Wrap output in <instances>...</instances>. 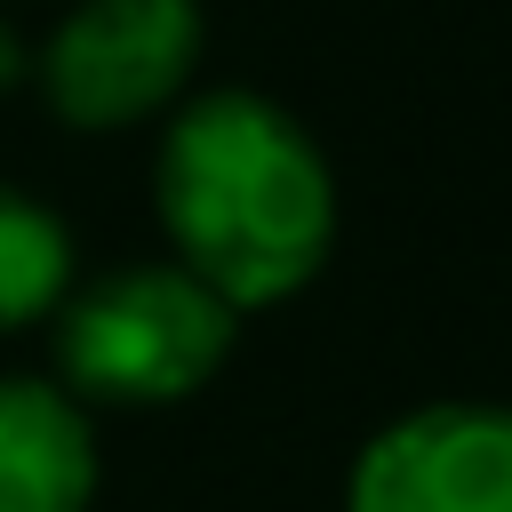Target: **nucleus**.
<instances>
[{"mask_svg":"<svg viewBox=\"0 0 512 512\" xmlns=\"http://www.w3.org/2000/svg\"><path fill=\"white\" fill-rule=\"evenodd\" d=\"M160 224L176 264L232 312L304 288L336 232V184L312 136L264 96H208L160 144Z\"/></svg>","mask_w":512,"mask_h":512,"instance_id":"1","label":"nucleus"},{"mask_svg":"<svg viewBox=\"0 0 512 512\" xmlns=\"http://www.w3.org/2000/svg\"><path fill=\"white\" fill-rule=\"evenodd\" d=\"M232 352V304L184 264H128L56 320V360L88 400H184Z\"/></svg>","mask_w":512,"mask_h":512,"instance_id":"2","label":"nucleus"},{"mask_svg":"<svg viewBox=\"0 0 512 512\" xmlns=\"http://www.w3.org/2000/svg\"><path fill=\"white\" fill-rule=\"evenodd\" d=\"M200 56V8L192 0H88L48 40V104L72 128H120L144 120L184 88Z\"/></svg>","mask_w":512,"mask_h":512,"instance_id":"3","label":"nucleus"},{"mask_svg":"<svg viewBox=\"0 0 512 512\" xmlns=\"http://www.w3.org/2000/svg\"><path fill=\"white\" fill-rule=\"evenodd\" d=\"M344 512H512V408L448 400L376 432Z\"/></svg>","mask_w":512,"mask_h":512,"instance_id":"4","label":"nucleus"},{"mask_svg":"<svg viewBox=\"0 0 512 512\" xmlns=\"http://www.w3.org/2000/svg\"><path fill=\"white\" fill-rule=\"evenodd\" d=\"M96 448L64 392L0 376V512H88Z\"/></svg>","mask_w":512,"mask_h":512,"instance_id":"5","label":"nucleus"},{"mask_svg":"<svg viewBox=\"0 0 512 512\" xmlns=\"http://www.w3.org/2000/svg\"><path fill=\"white\" fill-rule=\"evenodd\" d=\"M64 280H72V240L64 224L24 200V192H0V328H24V320H48L64 304Z\"/></svg>","mask_w":512,"mask_h":512,"instance_id":"6","label":"nucleus"},{"mask_svg":"<svg viewBox=\"0 0 512 512\" xmlns=\"http://www.w3.org/2000/svg\"><path fill=\"white\" fill-rule=\"evenodd\" d=\"M16 72H24V48H16L8 24H0V88H16Z\"/></svg>","mask_w":512,"mask_h":512,"instance_id":"7","label":"nucleus"}]
</instances>
